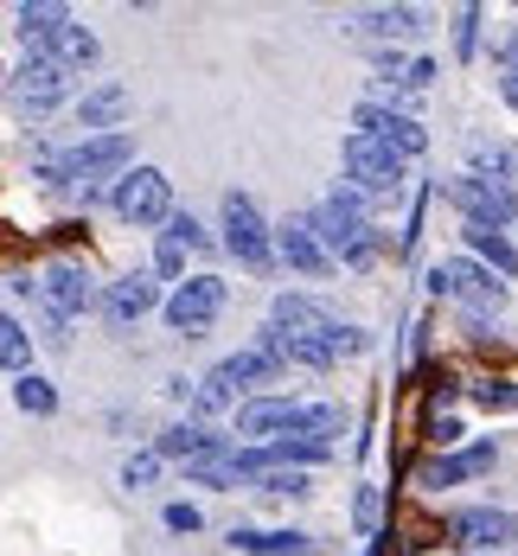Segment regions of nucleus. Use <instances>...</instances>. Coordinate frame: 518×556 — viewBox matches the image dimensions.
Listing matches in <instances>:
<instances>
[{
  "label": "nucleus",
  "mask_w": 518,
  "mask_h": 556,
  "mask_svg": "<svg viewBox=\"0 0 518 556\" xmlns=\"http://www.w3.org/2000/svg\"><path fill=\"white\" fill-rule=\"evenodd\" d=\"M352 518H358V531H378V518H384V500H378V486H358V505H352Z\"/></svg>",
  "instance_id": "72a5a7b5"
},
{
  "label": "nucleus",
  "mask_w": 518,
  "mask_h": 556,
  "mask_svg": "<svg viewBox=\"0 0 518 556\" xmlns=\"http://www.w3.org/2000/svg\"><path fill=\"white\" fill-rule=\"evenodd\" d=\"M154 307H161V281L148 276V269L110 281V288L97 294V314H103L110 327H135V320H141V314H154Z\"/></svg>",
  "instance_id": "dca6fc26"
},
{
  "label": "nucleus",
  "mask_w": 518,
  "mask_h": 556,
  "mask_svg": "<svg viewBox=\"0 0 518 556\" xmlns=\"http://www.w3.org/2000/svg\"><path fill=\"white\" fill-rule=\"evenodd\" d=\"M345 186L365 192V199H397L403 192V161L371 141V135H345Z\"/></svg>",
  "instance_id": "1a4fd4ad"
},
{
  "label": "nucleus",
  "mask_w": 518,
  "mask_h": 556,
  "mask_svg": "<svg viewBox=\"0 0 518 556\" xmlns=\"http://www.w3.org/2000/svg\"><path fill=\"white\" fill-rule=\"evenodd\" d=\"M480 52V7H460L455 13V58Z\"/></svg>",
  "instance_id": "2f4dec72"
},
{
  "label": "nucleus",
  "mask_w": 518,
  "mask_h": 556,
  "mask_svg": "<svg viewBox=\"0 0 518 556\" xmlns=\"http://www.w3.org/2000/svg\"><path fill=\"white\" fill-rule=\"evenodd\" d=\"M435 442H442V447L460 442V422H455V416H442V422H435Z\"/></svg>",
  "instance_id": "c9c22d12"
},
{
  "label": "nucleus",
  "mask_w": 518,
  "mask_h": 556,
  "mask_svg": "<svg viewBox=\"0 0 518 556\" xmlns=\"http://www.w3.org/2000/svg\"><path fill=\"white\" fill-rule=\"evenodd\" d=\"M493 460H500V447H493V442H473V447H460V454H435V460H422V467H416V486L442 493V486H460V480L493 473Z\"/></svg>",
  "instance_id": "f3484780"
},
{
  "label": "nucleus",
  "mask_w": 518,
  "mask_h": 556,
  "mask_svg": "<svg viewBox=\"0 0 518 556\" xmlns=\"http://www.w3.org/2000/svg\"><path fill=\"white\" fill-rule=\"evenodd\" d=\"M7 90H13V103L26 115H52L64 103V90H71V71H58L52 58H26L13 77H7Z\"/></svg>",
  "instance_id": "ddd939ff"
},
{
  "label": "nucleus",
  "mask_w": 518,
  "mask_h": 556,
  "mask_svg": "<svg viewBox=\"0 0 518 556\" xmlns=\"http://www.w3.org/2000/svg\"><path fill=\"white\" fill-rule=\"evenodd\" d=\"M429 294H448V301H460L467 314H500L506 307V281L487 276L473 256H448V263H429Z\"/></svg>",
  "instance_id": "20e7f679"
},
{
  "label": "nucleus",
  "mask_w": 518,
  "mask_h": 556,
  "mask_svg": "<svg viewBox=\"0 0 518 556\" xmlns=\"http://www.w3.org/2000/svg\"><path fill=\"white\" fill-rule=\"evenodd\" d=\"M442 192H448V205H455L460 218L480 224V230H506V224H518V186L480 179V173H455Z\"/></svg>",
  "instance_id": "39448f33"
},
{
  "label": "nucleus",
  "mask_w": 518,
  "mask_h": 556,
  "mask_svg": "<svg viewBox=\"0 0 518 556\" xmlns=\"http://www.w3.org/2000/svg\"><path fill=\"white\" fill-rule=\"evenodd\" d=\"M307 230L320 237V250L333 256V269H371L378 263V250H384V230L371 224V199L365 192H352V186H333V199H320L314 212H307Z\"/></svg>",
  "instance_id": "f257e3e1"
},
{
  "label": "nucleus",
  "mask_w": 518,
  "mask_h": 556,
  "mask_svg": "<svg viewBox=\"0 0 518 556\" xmlns=\"http://www.w3.org/2000/svg\"><path fill=\"white\" fill-rule=\"evenodd\" d=\"M135 110V97L122 90V84H97V90H84L77 97V128H90V135H115V122Z\"/></svg>",
  "instance_id": "aec40b11"
},
{
  "label": "nucleus",
  "mask_w": 518,
  "mask_h": 556,
  "mask_svg": "<svg viewBox=\"0 0 518 556\" xmlns=\"http://www.w3.org/2000/svg\"><path fill=\"white\" fill-rule=\"evenodd\" d=\"M269 243H276V256H282L294 276H307V281H327V276H333V256L320 250V237H314L301 218L276 224V230H269Z\"/></svg>",
  "instance_id": "a211bd4d"
},
{
  "label": "nucleus",
  "mask_w": 518,
  "mask_h": 556,
  "mask_svg": "<svg viewBox=\"0 0 518 556\" xmlns=\"http://www.w3.org/2000/svg\"><path fill=\"white\" fill-rule=\"evenodd\" d=\"M301 429V403L294 396H250L237 409V435H250V447H269Z\"/></svg>",
  "instance_id": "2eb2a0df"
},
{
  "label": "nucleus",
  "mask_w": 518,
  "mask_h": 556,
  "mask_svg": "<svg viewBox=\"0 0 518 556\" xmlns=\"http://www.w3.org/2000/svg\"><path fill=\"white\" fill-rule=\"evenodd\" d=\"M442 538L467 556H493L518 538V511H506V505H460V511L442 518Z\"/></svg>",
  "instance_id": "423d86ee"
},
{
  "label": "nucleus",
  "mask_w": 518,
  "mask_h": 556,
  "mask_svg": "<svg viewBox=\"0 0 518 556\" xmlns=\"http://www.w3.org/2000/svg\"><path fill=\"white\" fill-rule=\"evenodd\" d=\"M33 365V339L13 314H0V371H26Z\"/></svg>",
  "instance_id": "c85d7f7f"
},
{
  "label": "nucleus",
  "mask_w": 518,
  "mask_h": 556,
  "mask_svg": "<svg viewBox=\"0 0 518 556\" xmlns=\"http://www.w3.org/2000/svg\"><path fill=\"white\" fill-rule=\"evenodd\" d=\"M460 237H467V256H473L487 276H500V281L518 276V243L506 237V230H480V224H467Z\"/></svg>",
  "instance_id": "412c9836"
},
{
  "label": "nucleus",
  "mask_w": 518,
  "mask_h": 556,
  "mask_svg": "<svg viewBox=\"0 0 518 556\" xmlns=\"http://www.w3.org/2000/svg\"><path fill=\"white\" fill-rule=\"evenodd\" d=\"M269 327L288 333V339H320L327 327H333V314H327V301H314V294H276Z\"/></svg>",
  "instance_id": "6ab92c4d"
},
{
  "label": "nucleus",
  "mask_w": 518,
  "mask_h": 556,
  "mask_svg": "<svg viewBox=\"0 0 518 556\" xmlns=\"http://www.w3.org/2000/svg\"><path fill=\"white\" fill-rule=\"evenodd\" d=\"M0 84H7V71H0Z\"/></svg>",
  "instance_id": "4c0bfd02"
},
{
  "label": "nucleus",
  "mask_w": 518,
  "mask_h": 556,
  "mask_svg": "<svg viewBox=\"0 0 518 556\" xmlns=\"http://www.w3.org/2000/svg\"><path fill=\"white\" fill-rule=\"evenodd\" d=\"M225 544L243 556H320V544L307 531H230Z\"/></svg>",
  "instance_id": "5701e85b"
},
{
  "label": "nucleus",
  "mask_w": 518,
  "mask_h": 556,
  "mask_svg": "<svg viewBox=\"0 0 518 556\" xmlns=\"http://www.w3.org/2000/svg\"><path fill=\"white\" fill-rule=\"evenodd\" d=\"M500 90H506V103L518 110V77H500Z\"/></svg>",
  "instance_id": "e433bc0d"
},
{
  "label": "nucleus",
  "mask_w": 518,
  "mask_h": 556,
  "mask_svg": "<svg viewBox=\"0 0 518 556\" xmlns=\"http://www.w3.org/2000/svg\"><path fill=\"white\" fill-rule=\"evenodd\" d=\"M282 371L256 352V345H243V352H230V358H218L212 365V378L205 384H192L186 390V403L199 409V416H212V409H225V403H237V390H250V384H276Z\"/></svg>",
  "instance_id": "7ed1b4c3"
},
{
  "label": "nucleus",
  "mask_w": 518,
  "mask_h": 556,
  "mask_svg": "<svg viewBox=\"0 0 518 556\" xmlns=\"http://www.w3.org/2000/svg\"><path fill=\"white\" fill-rule=\"evenodd\" d=\"M110 212L122 224H167L173 218V179L161 167H128L110 186Z\"/></svg>",
  "instance_id": "6e6552de"
},
{
  "label": "nucleus",
  "mask_w": 518,
  "mask_h": 556,
  "mask_svg": "<svg viewBox=\"0 0 518 556\" xmlns=\"http://www.w3.org/2000/svg\"><path fill=\"white\" fill-rule=\"evenodd\" d=\"M135 161V135L128 128H115V135H84L77 148H64V154H39V173L58 179V186H103V179H122Z\"/></svg>",
  "instance_id": "f03ea898"
},
{
  "label": "nucleus",
  "mask_w": 518,
  "mask_h": 556,
  "mask_svg": "<svg viewBox=\"0 0 518 556\" xmlns=\"http://www.w3.org/2000/svg\"><path fill=\"white\" fill-rule=\"evenodd\" d=\"M192 250H205V224L192 218V212H173V218L161 224V243H154V269H148V276L179 288V281H186V256H192Z\"/></svg>",
  "instance_id": "4468645a"
},
{
  "label": "nucleus",
  "mask_w": 518,
  "mask_h": 556,
  "mask_svg": "<svg viewBox=\"0 0 518 556\" xmlns=\"http://www.w3.org/2000/svg\"><path fill=\"white\" fill-rule=\"evenodd\" d=\"M225 250L250 269V276H269V269H276L269 224H263V212H256L250 192H225Z\"/></svg>",
  "instance_id": "0eeeda50"
},
{
  "label": "nucleus",
  "mask_w": 518,
  "mask_h": 556,
  "mask_svg": "<svg viewBox=\"0 0 518 556\" xmlns=\"http://www.w3.org/2000/svg\"><path fill=\"white\" fill-rule=\"evenodd\" d=\"M352 33H358V39H416V33H422V13H416V7H365V13L352 20Z\"/></svg>",
  "instance_id": "393cba45"
},
{
  "label": "nucleus",
  "mask_w": 518,
  "mask_h": 556,
  "mask_svg": "<svg viewBox=\"0 0 518 556\" xmlns=\"http://www.w3.org/2000/svg\"><path fill=\"white\" fill-rule=\"evenodd\" d=\"M33 294L46 301V314H52L58 327L97 307V281H90V269H84V263H46V269L33 276Z\"/></svg>",
  "instance_id": "9b49d317"
},
{
  "label": "nucleus",
  "mask_w": 518,
  "mask_h": 556,
  "mask_svg": "<svg viewBox=\"0 0 518 556\" xmlns=\"http://www.w3.org/2000/svg\"><path fill=\"white\" fill-rule=\"evenodd\" d=\"M500 64H506V77H518V26L500 39Z\"/></svg>",
  "instance_id": "f704fd0d"
},
{
  "label": "nucleus",
  "mask_w": 518,
  "mask_h": 556,
  "mask_svg": "<svg viewBox=\"0 0 518 556\" xmlns=\"http://www.w3.org/2000/svg\"><path fill=\"white\" fill-rule=\"evenodd\" d=\"M154 480H161V454H154V447H141V454L122 460V486H128V493H141V486H154Z\"/></svg>",
  "instance_id": "c756f323"
},
{
  "label": "nucleus",
  "mask_w": 518,
  "mask_h": 556,
  "mask_svg": "<svg viewBox=\"0 0 518 556\" xmlns=\"http://www.w3.org/2000/svg\"><path fill=\"white\" fill-rule=\"evenodd\" d=\"M230 435H218L212 422H173V429H161V442H154V454L161 460H192V454H212V447H225Z\"/></svg>",
  "instance_id": "b1692460"
},
{
  "label": "nucleus",
  "mask_w": 518,
  "mask_h": 556,
  "mask_svg": "<svg viewBox=\"0 0 518 556\" xmlns=\"http://www.w3.org/2000/svg\"><path fill=\"white\" fill-rule=\"evenodd\" d=\"M161 525H167V531H179V538H192V531L205 525V511H199V505H186V500H173L167 511H161Z\"/></svg>",
  "instance_id": "473e14b6"
},
{
  "label": "nucleus",
  "mask_w": 518,
  "mask_h": 556,
  "mask_svg": "<svg viewBox=\"0 0 518 556\" xmlns=\"http://www.w3.org/2000/svg\"><path fill=\"white\" fill-rule=\"evenodd\" d=\"M64 20H71V7H58V0H26V7L13 13V26H20V39H26V52L33 58L46 52V39H52Z\"/></svg>",
  "instance_id": "a878e982"
},
{
  "label": "nucleus",
  "mask_w": 518,
  "mask_h": 556,
  "mask_svg": "<svg viewBox=\"0 0 518 556\" xmlns=\"http://www.w3.org/2000/svg\"><path fill=\"white\" fill-rule=\"evenodd\" d=\"M39 58H52L58 71H90V64L103 58V46H97V33H90V26L64 20V26H58L52 39H46V52H39Z\"/></svg>",
  "instance_id": "4be33fe9"
},
{
  "label": "nucleus",
  "mask_w": 518,
  "mask_h": 556,
  "mask_svg": "<svg viewBox=\"0 0 518 556\" xmlns=\"http://www.w3.org/2000/svg\"><path fill=\"white\" fill-rule=\"evenodd\" d=\"M13 403H20L26 416H52V409H58V390H52V378H39V371H20Z\"/></svg>",
  "instance_id": "cd10ccee"
},
{
  "label": "nucleus",
  "mask_w": 518,
  "mask_h": 556,
  "mask_svg": "<svg viewBox=\"0 0 518 556\" xmlns=\"http://www.w3.org/2000/svg\"><path fill=\"white\" fill-rule=\"evenodd\" d=\"M467 161H473L467 173H480V179L518 186V148H513V141H473V148H467Z\"/></svg>",
  "instance_id": "bb28decb"
},
{
  "label": "nucleus",
  "mask_w": 518,
  "mask_h": 556,
  "mask_svg": "<svg viewBox=\"0 0 518 556\" xmlns=\"http://www.w3.org/2000/svg\"><path fill=\"white\" fill-rule=\"evenodd\" d=\"M352 135H371V141H384L397 161H416V154H429V128L416 122V115H403L397 103H358L352 110Z\"/></svg>",
  "instance_id": "9d476101"
},
{
  "label": "nucleus",
  "mask_w": 518,
  "mask_h": 556,
  "mask_svg": "<svg viewBox=\"0 0 518 556\" xmlns=\"http://www.w3.org/2000/svg\"><path fill=\"white\" fill-rule=\"evenodd\" d=\"M218 307H225V281H218V276H192V281H179L167 301H161L167 327H173V333H186V339L205 333V327L218 320Z\"/></svg>",
  "instance_id": "f8f14e48"
},
{
  "label": "nucleus",
  "mask_w": 518,
  "mask_h": 556,
  "mask_svg": "<svg viewBox=\"0 0 518 556\" xmlns=\"http://www.w3.org/2000/svg\"><path fill=\"white\" fill-rule=\"evenodd\" d=\"M467 396H473L480 409H518V384L513 378H487V384H473Z\"/></svg>",
  "instance_id": "7c9ffc66"
}]
</instances>
